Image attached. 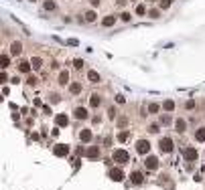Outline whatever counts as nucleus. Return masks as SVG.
Listing matches in <instances>:
<instances>
[{"instance_id":"1","label":"nucleus","mask_w":205,"mask_h":190,"mask_svg":"<svg viewBox=\"0 0 205 190\" xmlns=\"http://www.w3.org/2000/svg\"><path fill=\"white\" fill-rule=\"evenodd\" d=\"M158 148H161V152H165V154H171V152L175 150V142H173L171 138H162V140L158 142Z\"/></svg>"},{"instance_id":"2","label":"nucleus","mask_w":205,"mask_h":190,"mask_svg":"<svg viewBox=\"0 0 205 190\" xmlns=\"http://www.w3.org/2000/svg\"><path fill=\"white\" fill-rule=\"evenodd\" d=\"M134 148H136V152L140 154V156H146L148 152H150V142L148 140H138Z\"/></svg>"},{"instance_id":"3","label":"nucleus","mask_w":205,"mask_h":190,"mask_svg":"<svg viewBox=\"0 0 205 190\" xmlns=\"http://www.w3.org/2000/svg\"><path fill=\"white\" fill-rule=\"evenodd\" d=\"M128 160H130V156H128V152H126V150L118 148V150L114 152V162H118V164H126Z\"/></svg>"},{"instance_id":"4","label":"nucleus","mask_w":205,"mask_h":190,"mask_svg":"<svg viewBox=\"0 0 205 190\" xmlns=\"http://www.w3.org/2000/svg\"><path fill=\"white\" fill-rule=\"evenodd\" d=\"M53 154H55V156H61V158L67 156V154H69V146H65V144H57V146L53 148Z\"/></svg>"},{"instance_id":"5","label":"nucleus","mask_w":205,"mask_h":190,"mask_svg":"<svg viewBox=\"0 0 205 190\" xmlns=\"http://www.w3.org/2000/svg\"><path fill=\"white\" fill-rule=\"evenodd\" d=\"M110 178H112L114 182L124 180V170L122 168H112V170H110Z\"/></svg>"},{"instance_id":"6","label":"nucleus","mask_w":205,"mask_h":190,"mask_svg":"<svg viewBox=\"0 0 205 190\" xmlns=\"http://www.w3.org/2000/svg\"><path fill=\"white\" fill-rule=\"evenodd\" d=\"M79 140H81L83 144H89V142L93 140V132H92V130H88V127L81 130V132H79Z\"/></svg>"},{"instance_id":"7","label":"nucleus","mask_w":205,"mask_h":190,"mask_svg":"<svg viewBox=\"0 0 205 190\" xmlns=\"http://www.w3.org/2000/svg\"><path fill=\"white\" fill-rule=\"evenodd\" d=\"M144 164H146L148 170H156V168H158V158H156V156H148Z\"/></svg>"},{"instance_id":"8","label":"nucleus","mask_w":205,"mask_h":190,"mask_svg":"<svg viewBox=\"0 0 205 190\" xmlns=\"http://www.w3.org/2000/svg\"><path fill=\"white\" fill-rule=\"evenodd\" d=\"M20 53H23V45H20L18 41H14V43H10V55H14V57H18Z\"/></svg>"},{"instance_id":"9","label":"nucleus","mask_w":205,"mask_h":190,"mask_svg":"<svg viewBox=\"0 0 205 190\" xmlns=\"http://www.w3.org/2000/svg\"><path fill=\"white\" fill-rule=\"evenodd\" d=\"M175 132L177 134H185L187 132V122L185 119H177L175 122Z\"/></svg>"},{"instance_id":"10","label":"nucleus","mask_w":205,"mask_h":190,"mask_svg":"<svg viewBox=\"0 0 205 190\" xmlns=\"http://www.w3.org/2000/svg\"><path fill=\"white\" fill-rule=\"evenodd\" d=\"M185 160L187 162H195L197 160V150L195 148H187L185 150Z\"/></svg>"},{"instance_id":"11","label":"nucleus","mask_w":205,"mask_h":190,"mask_svg":"<svg viewBox=\"0 0 205 190\" xmlns=\"http://www.w3.org/2000/svg\"><path fill=\"white\" fill-rule=\"evenodd\" d=\"M130 180H132V184H142L144 182V176H142V172H132L130 174Z\"/></svg>"},{"instance_id":"12","label":"nucleus","mask_w":205,"mask_h":190,"mask_svg":"<svg viewBox=\"0 0 205 190\" xmlns=\"http://www.w3.org/2000/svg\"><path fill=\"white\" fill-rule=\"evenodd\" d=\"M31 69H33V63H31V61H20V63H18V71H20V73H31Z\"/></svg>"},{"instance_id":"13","label":"nucleus","mask_w":205,"mask_h":190,"mask_svg":"<svg viewBox=\"0 0 205 190\" xmlns=\"http://www.w3.org/2000/svg\"><path fill=\"white\" fill-rule=\"evenodd\" d=\"M73 115H75V119H88V109L85 107H75Z\"/></svg>"},{"instance_id":"14","label":"nucleus","mask_w":205,"mask_h":190,"mask_svg":"<svg viewBox=\"0 0 205 190\" xmlns=\"http://www.w3.org/2000/svg\"><path fill=\"white\" fill-rule=\"evenodd\" d=\"M55 123H57L59 127H65L69 123V119H67V115H65V113H59L57 117H55Z\"/></svg>"},{"instance_id":"15","label":"nucleus","mask_w":205,"mask_h":190,"mask_svg":"<svg viewBox=\"0 0 205 190\" xmlns=\"http://www.w3.org/2000/svg\"><path fill=\"white\" fill-rule=\"evenodd\" d=\"M89 105H92V107H100V105H102V97H100L98 93L89 95Z\"/></svg>"},{"instance_id":"16","label":"nucleus","mask_w":205,"mask_h":190,"mask_svg":"<svg viewBox=\"0 0 205 190\" xmlns=\"http://www.w3.org/2000/svg\"><path fill=\"white\" fill-rule=\"evenodd\" d=\"M85 156H88L89 160H96V158H100V150L98 148H88V150H85Z\"/></svg>"},{"instance_id":"17","label":"nucleus","mask_w":205,"mask_h":190,"mask_svg":"<svg viewBox=\"0 0 205 190\" xmlns=\"http://www.w3.org/2000/svg\"><path fill=\"white\" fill-rule=\"evenodd\" d=\"M114 22H116V16H112V14H108V16L102 18V25L106 26V29H108V26H114Z\"/></svg>"},{"instance_id":"18","label":"nucleus","mask_w":205,"mask_h":190,"mask_svg":"<svg viewBox=\"0 0 205 190\" xmlns=\"http://www.w3.org/2000/svg\"><path fill=\"white\" fill-rule=\"evenodd\" d=\"M69 93H71V95H79V93H81V85H79V83H71V85H69Z\"/></svg>"},{"instance_id":"19","label":"nucleus","mask_w":205,"mask_h":190,"mask_svg":"<svg viewBox=\"0 0 205 190\" xmlns=\"http://www.w3.org/2000/svg\"><path fill=\"white\" fill-rule=\"evenodd\" d=\"M195 140H197V142H205V127H197Z\"/></svg>"},{"instance_id":"20","label":"nucleus","mask_w":205,"mask_h":190,"mask_svg":"<svg viewBox=\"0 0 205 190\" xmlns=\"http://www.w3.org/2000/svg\"><path fill=\"white\" fill-rule=\"evenodd\" d=\"M67 81H69V73L67 71H61L59 73V85H67Z\"/></svg>"},{"instance_id":"21","label":"nucleus","mask_w":205,"mask_h":190,"mask_svg":"<svg viewBox=\"0 0 205 190\" xmlns=\"http://www.w3.org/2000/svg\"><path fill=\"white\" fill-rule=\"evenodd\" d=\"M158 109H161V105H158V103H148V113H150V115H156V113H158Z\"/></svg>"},{"instance_id":"22","label":"nucleus","mask_w":205,"mask_h":190,"mask_svg":"<svg viewBox=\"0 0 205 190\" xmlns=\"http://www.w3.org/2000/svg\"><path fill=\"white\" fill-rule=\"evenodd\" d=\"M31 63H33V69H41V67H43V59H41V57H33V59H31Z\"/></svg>"},{"instance_id":"23","label":"nucleus","mask_w":205,"mask_h":190,"mask_svg":"<svg viewBox=\"0 0 205 190\" xmlns=\"http://www.w3.org/2000/svg\"><path fill=\"white\" fill-rule=\"evenodd\" d=\"M43 8L51 12V10H55V8H57V4H55V0H47V2L43 4Z\"/></svg>"},{"instance_id":"24","label":"nucleus","mask_w":205,"mask_h":190,"mask_svg":"<svg viewBox=\"0 0 205 190\" xmlns=\"http://www.w3.org/2000/svg\"><path fill=\"white\" fill-rule=\"evenodd\" d=\"M162 107H165L166 111H173V109H175V101H173V99H166V101L162 103Z\"/></svg>"},{"instance_id":"25","label":"nucleus","mask_w":205,"mask_h":190,"mask_svg":"<svg viewBox=\"0 0 205 190\" xmlns=\"http://www.w3.org/2000/svg\"><path fill=\"white\" fill-rule=\"evenodd\" d=\"M88 79H89L92 83H100V75L96 73V71H89V73H88Z\"/></svg>"},{"instance_id":"26","label":"nucleus","mask_w":205,"mask_h":190,"mask_svg":"<svg viewBox=\"0 0 205 190\" xmlns=\"http://www.w3.org/2000/svg\"><path fill=\"white\" fill-rule=\"evenodd\" d=\"M83 18L88 20V22H93V20L98 18V16H96V12H93V10H89V12H85V16H83Z\"/></svg>"},{"instance_id":"27","label":"nucleus","mask_w":205,"mask_h":190,"mask_svg":"<svg viewBox=\"0 0 205 190\" xmlns=\"http://www.w3.org/2000/svg\"><path fill=\"white\" fill-rule=\"evenodd\" d=\"M158 130H161V126H158V123H150V126H148V132H150V134H156Z\"/></svg>"},{"instance_id":"28","label":"nucleus","mask_w":205,"mask_h":190,"mask_svg":"<svg viewBox=\"0 0 205 190\" xmlns=\"http://www.w3.org/2000/svg\"><path fill=\"white\" fill-rule=\"evenodd\" d=\"M136 14H138V16L146 14V8H144V4H138V6H136Z\"/></svg>"},{"instance_id":"29","label":"nucleus","mask_w":205,"mask_h":190,"mask_svg":"<svg viewBox=\"0 0 205 190\" xmlns=\"http://www.w3.org/2000/svg\"><path fill=\"white\" fill-rule=\"evenodd\" d=\"M8 65H10V57H8V55L4 53V55H2V67L6 69V67H8Z\"/></svg>"},{"instance_id":"30","label":"nucleus","mask_w":205,"mask_h":190,"mask_svg":"<svg viewBox=\"0 0 205 190\" xmlns=\"http://www.w3.org/2000/svg\"><path fill=\"white\" fill-rule=\"evenodd\" d=\"M128 136H130L128 132H120V134H118V142H126V140H128Z\"/></svg>"},{"instance_id":"31","label":"nucleus","mask_w":205,"mask_h":190,"mask_svg":"<svg viewBox=\"0 0 205 190\" xmlns=\"http://www.w3.org/2000/svg\"><path fill=\"white\" fill-rule=\"evenodd\" d=\"M148 16H150V18H158V16H161V12H158L156 8H152V10H148Z\"/></svg>"},{"instance_id":"32","label":"nucleus","mask_w":205,"mask_h":190,"mask_svg":"<svg viewBox=\"0 0 205 190\" xmlns=\"http://www.w3.org/2000/svg\"><path fill=\"white\" fill-rule=\"evenodd\" d=\"M120 20H124V22H130V20H132V16L128 14V12H122V14H120Z\"/></svg>"},{"instance_id":"33","label":"nucleus","mask_w":205,"mask_h":190,"mask_svg":"<svg viewBox=\"0 0 205 190\" xmlns=\"http://www.w3.org/2000/svg\"><path fill=\"white\" fill-rule=\"evenodd\" d=\"M173 4V0H161V8H169Z\"/></svg>"},{"instance_id":"34","label":"nucleus","mask_w":205,"mask_h":190,"mask_svg":"<svg viewBox=\"0 0 205 190\" xmlns=\"http://www.w3.org/2000/svg\"><path fill=\"white\" fill-rule=\"evenodd\" d=\"M116 103H120V105H122V103H126V97H124L122 93H120V95H116Z\"/></svg>"},{"instance_id":"35","label":"nucleus","mask_w":205,"mask_h":190,"mask_svg":"<svg viewBox=\"0 0 205 190\" xmlns=\"http://www.w3.org/2000/svg\"><path fill=\"white\" fill-rule=\"evenodd\" d=\"M73 67H75V69H81V67H83V61H81V59H75V61H73Z\"/></svg>"},{"instance_id":"36","label":"nucleus","mask_w":205,"mask_h":190,"mask_svg":"<svg viewBox=\"0 0 205 190\" xmlns=\"http://www.w3.org/2000/svg\"><path fill=\"white\" fill-rule=\"evenodd\" d=\"M185 107H187V109H193V107H195V101H193V99L185 101Z\"/></svg>"},{"instance_id":"37","label":"nucleus","mask_w":205,"mask_h":190,"mask_svg":"<svg viewBox=\"0 0 205 190\" xmlns=\"http://www.w3.org/2000/svg\"><path fill=\"white\" fill-rule=\"evenodd\" d=\"M161 123L169 126V123H171V117H169V115H162V117H161Z\"/></svg>"},{"instance_id":"38","label":"nucleus","mask_w":205,"mask_h":190,"mask_svg":"<svg viewBox=\"0 0 205 190\" xmlns=\"http://www.w3.org/2000/svg\"><path fill=\"white\" fill-rule=\"evenodd\" d=\"M108 113H110V115H108L110 119H114V117H116V109H114V107H110V111H108Z\"/></svg>"},{"instance_id":"39","label":"nucleus","mask_w":205,"mask_h":190,"mask_svg":"<svg viewBox=\"0 0 205 190\" xmlns=\"http://www.w3.org/2000/svg\"><path fill=\"white\" fill-rule=\"evenodd\" d=\"M29 85H37V79H35V77H29Z\"/></svg>"},{"instance_id":"40","label":"nucleus","mask_w":205,"mask_h":190,"mask_svg":"<svg viewBox=\"0 0 205 190\" xmlns=\"http://www.w3.org/2000/svg\"><path fill=\"white\" fill-rule=\"evenodd\" d=\"M92 6H100V0H92Z\"/></svg>"},{"instance_id":"41","label":"nucleus","mask_w":205,"mask_h":190,"mask_svg":"<svg viewBox=\"0 0 205 190\" xmlns=\"http://www.w3.org/2000/svg\"><path fill=\"white\" fill-rule=\"evenodd\" d=\"M31 2H35V0H31Z\"/></svg>"}]
</instances>
